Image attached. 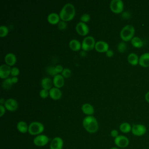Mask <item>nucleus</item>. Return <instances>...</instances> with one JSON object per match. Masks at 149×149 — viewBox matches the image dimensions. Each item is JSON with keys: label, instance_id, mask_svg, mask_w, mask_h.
Returning <instances> with one entry per match:
<instances>
[{"label": "nucleus", "instance_id": "40", "mask_svg": "<svg viewBox=\"0 0 149 149\" xmlns=\"http://www.w3.org/2000/svg\"><path fill=\"white\" fill-rule=\"evenodd\" d=\"M12 81L13 83H16L18 81V78L17 77V76L13 77L12 78Z\"/></svg>", "mask_w": 149, "mask_h": 149}, {"label": "nucleus", "instance_id": "19", "mask_svg": "<svg viewBox=\"0 0 149 149\" xmlns=\"http://www.w3.org/2000/svg\"><path fill=\"white\" fill-rule=\"evenodd\" d=\"M47 20L49 23L52 24H55L58 23L60 21V17L59 15L55 12H52L49 13L47 16Z\"/></svg>", "mask_w": 149, "mask_h": 149}, {"label": "nucleus", "instance_id": "4", "mask_svg": "<svg viewBox=\"0 0 149 149\" xmlns=\"http://www.w3.org/2000/svg\"><path fill=\"white\" fill-rule=\"evenodd\" d=\"M44 129L42 123L39 122H33L29 125V133L31 135H38L41 134Z\"/></svg>", "mask_w": 149, "mask_h": 149}, {"label": "nucleus", "instance_id": "17", "mask_svg": "<svg viewBox=\"0 0 149 149\" xmlns=\"http://www.w3.org/2000/svg\"><path fill=\"white\" fill-rule=\"evenodd\" d=\"M53 84L55 87L60 88L62 87L64 84V79L62 75L57 74L54 77L53 79Z\"/></svg>", "mask_w": 149, "mask_h": 149}, {"label": "nucleus", "instance_id": "8", "mask_svg": "<svg viewBox=\"0 0 149 149\" xmlns=\"http://www.w3.org/2000/svg\"><path fill=\"white\" fill-rule=\"evenodd\" d=\"M115 144L119 147L125 148L129 144V140L128 138L123 135H119L115 138Z\"/></svg>", "mask_w": 149, "mask_h": 149}, {"label": "nucleus", "instance_id": "15", "mask_svg": "<svg viewBox=\"0 0 149 149\" xmlns=\"http://www.w3.org/2000/svg\"><path fill=\"white\" fill-rule=\"evenodd\" d=\"M139 63L142 67H149V52L144 53L140 56Z\"/></svg>", "mask_w": 149, "mask_h": 149}, {"label": "nucleus", "instance_id": "1", "mask_svg": "<svg viewBox=\"0 0 149 149\" xmlns=\"http://www.w3.org/2000/svg\"><path fill=\"white\" fill-rule=\"evenodd\" d=\"M60 19L63 21H69L72 20L75 15V8L71 3H66L59 12Z\"/></svg>", "mask_w": 149, "mask_h": 149}, {"label": "nucleus", "instance_id": "35", "mask_svg": "<svg viewBox=\"0 0 149 149\" xmlns=\"http://www.w3.org/2000/svg\"><path fill=\"white\" fill-rule=\"evenodd\" d=\"M58 26L60 30H64L67 27V24L65 21L61 20L58 23Z\"/></svg>", "mask_w": 149, "mask_h": 149}, {"label": "nucleus", "instance_id": "2", "mask_svg": "<svg viewBox=\"0 0 149 149\" xmlns=\"http://www.w3.org/2000/svg\"><path fill=\"white\" fill-rule=\"evenodd\" d=\"M83 125L86 130L90 133H95L98 129V122L96 118L92 115H88L84 118Z\"/></svg>", "mask_w": 149, "mask_h": 149}, {"label": "nucleus", "instance_id": "6", "mask_svg": "<svg viewBox=\"0 0 149 149\" xmlns=\"http://www.w3.org/2000/svg\"><path fill=\"white\" fill-rule=\"evenodd\" d=\"M109 6L111 10L115 13H121L124 8L123 2L122 0H112Z\"/></svg>", "mask_w": 149, "mask_h": 149}, {"label": "nucleus", "instance_id": "37", "mask_svg": "<svg viewBox=\"0 0 149 149\" xmlns=\"http://www.w3.org/2000/svg\"><path fill=\"white\" fill-rule=\"evenodd\" d=\"M55 70H56V72L58 73H60V72H62V71L63 70V68L62 65H58L55 66Z\"/></svg>", "mask_w": 149, "mask_h": 149}, {"label": "nucleus", "instance_id": "44", "mask_svg": "<svg viewBox=\"0 0 149 149\" xmlns=\"http://www.w3.org/2000/svg\"><path fill=\"white\" fill-rule=\"evenodd\" d=\"M110 149H119V148H117V147H112V148H110Z\"/></svg>", "mask_w": 149, "mask_h": 149}, {"label": "nucleus", "instance_id": "32", "mask_svg": "<svg viewBox=\"0 0 149 149\" xmlns=\"http://www.w3.org/2000/svg\"><path fill=\"white\" fill-rule=\"evenodd\" d=\"M90 19V15L87 13H84L80 17V20L82 22H87Z\"/></svg>", "mask_w": 149, "mask_h": 149}, {"label": "nucleus", "instance_id": "39", "mask_svg": "<svg viewBox=\"0 0 149 149\" xmlns=\"http://www.w3.org/2000/svg\"><path fill=\"white\" fill-rule=\"evenodd\" d=\"M106 55L108 57H112L113 55V51L111 49H108L107 52H106Z\"/></svg>", "mask_w": 149, "mask_h": 149}, {"label": "nucleus", "instance_id": "26", "mask_svg": "<svg viewBox=\"0 0 149 149\" xmlns=\"http://www.w3.org/2000/svg\"><path fill=\"white\" fill-rule=\"evenodd\" d=\"M120 130L124 133H127L132 131V126L127 122H123L119 126Z\"/></svg>", "mask_w": 149, "mask_h": 149}, {"label": "nucleus", "instance_id": "24", "mask_svg": "<svg viewBox=\"0 0 149 149\" xmlns=\"http://www.w3.org/2000/svg\"><path fill=\"white\" fill-rule=\"evenodd\" d=\"M17 130L22 133H26L29 130V126L24 121H20L17 124Z\"/></svg>", "mask_w": 149, "mask_h": 149}, {"label": "nucleus", "instance_id": "36", "mask_svg": "<svg viewBox=\"0 0 149 149\" xmlns=\"http://www.w3.org/2000/svg\"><path fill=\"white\" fill-rule=\"evenodd\" d=\"M111 136L113 137H116L117 136H118V132L117 130L116 129H113L111 132Z\"/></svg>", "mask_w": 149, "mask_h": 149}, {"label": "nucleus", "instance_id": "23", "mask_svg": "<svg viewBox=\"0 0 149 149\" xmlns=\"http://www.w3.org/2000/svg\"><path fill=\"white\" fill-rule=\"evenodd\" d=\"M69 47L73 51H77L80 49L81 47V44L77 40L73 39L69 42Z\"/></svg>", "mask_w": 149, "mask_h": 149}, {"label": "nucleus", "instance_id": "27", "mask_svg": "<svg viewBox=\"0 0 149 149\" xmlns=\"http://www.w3.org/2000/svg\"><path fill=\"white\" fill-rule=\"evenodd\" d=\"M12 84H13V83L12 81V78H10V77H8L5 79L2 82V87L5 90L10 89Z\"/></svg>", "mask_w": 149, "mask_h": 149}, {"label": "nucleus", "instance_id": "41", "mask_svg": "<svg viewBox=\"0 0 149 149\" xmlns=\"http://www.w3.org/2000/svg\"><path fill=\"white\" fill-rule=\"evenodd\" d=\"M145 99L149 103V91H148L146 94V95H145Z\"/></svg>", "mask_w": 149, "mask_h": 149}, {"label": "nucleus", "instance_id": "22", "mask_svg": "<svg viewBox=\"0 0 149 149\" xmlns=\"http://www.w3.org/2000/svg\"><path fill=\"white\" fill-rule=\"evenodd\" d=\"M127 61L132 65H137L139 62V58L137 54L134 53H130L127 56Z\"/></svg>", "mask_w": 149, "mask_h": 149}, {"label": "nucleus", "instance_id": "18", "mask_svg": "<svg viewBox=\"0 0 149 149\" xmlns=\"http://www.w3.org/2000/svg\"><path fill=\"white\" fill-rule=\"evenodd\" d=\"M5 61L6 64L9 66H13L15 64L16 62V57L15 55L13 53H8L5 56Z\"/></svg>", "mask_w": 149, "mask_h": 149}, {"label": "nucleus", "instance_id": "20", "mask_svg": "<svg viewBox=\"0 0 149 149\" xmlns=\"http://www.w3.org/2000/svg\"><path fill=\"white\" fill-rule=\"evenodd\" d=\"M82 111L88 115H91L94 113V109L93 105L88 103H85L81 106Z\"/></svg>", "mask_w": 149, "mask_h": 149}, {"label": "nucleus", "instance_id": "38", "mask_svg": "<svg viewBox=\"0 0 149 149\" xmlns=\"http://www.w3.org/2000/svg\"><path fill=\"white\" fill-rule=\"evenodd\" d=\"M5 113V107L3 105H0V116H2Z\"/></svg>", "mask_w": 149, "mask_h": 149}, {"label": "nucleus", "instance_id": "11", "mask_svg": "<svg viewBox=\"0 0 149 149\" xmlns=\"http://www.w3.org/2000/svg\"><path fill=\"white\" fill-rule=\"evenodd\" d=\"M76 30L77 32L81 36H85L87 34L89 31L88 26L85 23L82 22H80L77 24L76 26Z\"/></svg>", "mask_w": 149, "mask_h": 149}, {"label": "nucleus", "instance_id": "29", "mask_svg": "<svg viewBox=\"0 0 149 149\" xmlns=\"http://www.w3.org/2000/svg\"><path fill=\"white\" fill-rule=\"evenodd\" d=\"M9 30L8 28L4 25L0 26V37H3L6 36L8 33Z\"/></svg>", "mask_w": 149, "mask_h": 149}, {"label": "nucleus", "instance_id": "42", "mask_svg": "<svg viewBox=\"0 0 149 149\" xmlns=\"http://www.w3.org/2000/svg\"><path fill=\"white\" fill-rule=\"evenodd\" d=\"M5 100L3 98H1V100H0V103H1V105H2L3 104H5Z\"/></svg>", "mask_w": 149, "mask_h": 149}, {"label": "nucleus", "instance_id": "30", "mask_svg": "<svg viewBox=\"0 0 149 149\" xmlns=\"http://www.w3.org/2000/svg\"><path fill=\"white\" fill-rule=\"evenodd\" d=\"M47 71L50 75H52L54 76L58 74V73L55 70V67H54V66L48 67L47 69Z\"/></svg>", "mask_w": 149, "mask_h": 149}, {"label": "nucleus", "instance_id": "33", "mask_svg": "<svg viewBox=\"0 0 149 149\" xmlns=\"http://www.w3.org/2000/svg\"><path fill=\"white\" fill-rule=\"evenodd\" d=\"M40 96L42 98H47L49 95V91L45 89H42L40 91Z\"/></svg>", "mask_w": 149, "mask_h": 149}, {"label": "nucleus", "instance_id": "16", "mask_svg": "<svg viewBox=\"0 0 149 149\" xmlns=\"http://www.w3.org/2000/svg\"><path fill=\"white\" fill-rule=\"evenodd\" d=\"M49 95L54 100H59L62 97V92L58 88L52 87L49 91Z\"/></svg>", "mask_w": 149, "mask_h": 149}, {"label": "nucleus", "instance_id": "13", "mask_svg": "<svg viewBox=\"0 0 149 149\" xmlns=\"http://www.w3.org/2000/svg\"><path fill=\"white\" fill-rule=\"evenodd\" d=\"M11 69L7 64H3L0 66V77L2 79H6L10 74Z\"/></svg>", "mask_w": 149, "mask_h": 149}, {"label": "nucleus", "instance_id": "25", "mask_svg": "<svg viewBox=\"0 0 149 149\" xmlns=\"http://www.w3.org/2000/svg\"><path fill=\"white\" fill-rule=\"evenodd\" d=\"M131 44L133 47L135 48H141L143 45V43L141 38H140L138 37H134L132 40H131Z\"/></svg>", "mask_w": 149, "mask_h": 149}, {"label": "nucleus", "instance_id": "12", "mask_svg": "<svg viewBox=\"0 0 149 149\" xmlns=\"http://www.w3.org/2000/svg\"><path fill=\"white\" fill-rule=\"evenodd\" d=\"M63 141L59 137H54L50 144V149H62Z\"/></svg>", "mask_w": 149, "mask_h": 149}, {"label": "nucleus", "instance_id": "3", "mask_svg": "<svg viewBox=\"0 0 149 149\" xmlns=\"http://www.w3.org/2000/svg\"><path fill=\"white\" fill-rule=\"evenodd\" d=\"M135 30L134 27L130 24L125 26L120 32V36L123 41H128L131 40L134 37Z\"/></svg>", "mask_w": 149, "mask_h": 149}, {"label": "nucleus", "instance_id": "9", "mask_svg": "<svg viewBox=\"0 0 149 149\" xmlns=\"http://www.w3.org/2000/svg\"><path fill=\"white\" fill-rule=\"evenodd\" d=\"M49 141V138L45 134H40L37 136L33 140L34 144L38 147L45 146Z\"/></svg>", "mask_w": 149, "mask_h": 149}, {"label": "nucleus", "instance_id": "7", "mask_svg": "<svg viewBox=\"0 0 149 149\" xmlns=\"http://www.w3.org/2000/svg\"><path fill=\"white\" fill-rule=\"evenodd\" d=\"M147 128L146 126L142 124H134L132 127V132L133 134L136 136H141L146 134Z\"/></svg>", "mask_w": 149, "mask_h": 149}, {"label": "nucleus", "instance_id": "10", "mask_svg": "<svg viewBox=\"0 0 149 149\" xmlns=\"http://www.w3.org/2000/svg\"><path fill=\"white\" fill-rule=\"evenodd\" d=\"M5 107L10 111H14L18 108L17 102L13 98H10L7 99L5 102Z\"/></svg>", "mask_w": 149, "mask_h": 149}, {"label": "nucleus", "instance_id": "34", "mask_svg": "<svg viewBox=\"0 0 149 149\" xmlns=\"http://www.w3.org/2000/svg\"><path fill=\"white\" fill-rule=\"evenodd\" d=\"M10 74H11L12 76H13V77L17 76L19 74V68H17V67L12 68L11 69Z\"/></svg>", "mask_w": 149, "mask_h": 149}, {"label": "nucleus", "instance_id": "14", "mask_svg": "<svg viewBox=\"0 0 149 149\" xmlns=\"http://www.w3.org/2000/svg\"><path fill=\"white\" fill-rule=\"evenodd\" d=\"M109 45L107 42L104 41H98L95 42V49L100 52H107L109 49Z\"/></svg>", "mask_w": 149, "mask_h": 149}, {"label": "nucleus", "instance_id": "43", "mask_svg": "<svg viewBox=\"0 0 149 149\" xmlns=\"http://www.w3.org/2000/svg\"><path fill=\"white\" fill-rule=\"evenodd\" d=\"M80 55H81V56H84L86 55L85 51H82L80 52Z\"/></svg>", "mask_w": 149, "mask_h": 149}, {"label": "nucleus", "instance_id": "31", "mask_svg": "<svg viewBox=\"0 0 149 149\" xmlns=\"http://www.w3.org/2000/svg\"><path fill=\"white\" fill-rule=\"evenodd\" d=\"M62 74L63 77L68 78L71 75V71L69 68H65V69H63V70L62 72Z\"/></svg>", "mask_w": 149, "mask_h": 149}, {"label": "nucleus", "instance_id": "28", "mask_svg": "<svg viewBox=\"0 0 149 149\" xmlns=\"http://www.w3.org/2000/svg\"><path fill=\"white\" fill-rule=\"evenodd\" d=\"M127 49V45L125 42H120L118 45V50L119 52H124Z\"/></svg>", "mask_w": 149, "mask_h": 149}, {"label": "nucleus", "instance_id": "21", "mask_svg": "<svg viewBox=\"0 0 149 149\" xmlns=\"http://www.w3.org/2000/svg\"><path fill=\"white\" fill-rule=\"evenodd\" d=\"M41 86L44 89L50 90L52 86V81L51 79L48 77H45L42 79L41 81Z\"/></svg>", "mask_w": 149, "mask_h": 149}, {"label": "nucleus", "instance_id": "5", "mask_svg": "<svg viewBox=\"0 0 149 149\" xmlns=\"http://www.w3.org/2000/svg\"><path fill=\"white\" fill-rule=\"evenodd\" d=\"M95 42L94 37L92 36H87L83 40L81 48L85 51H90L95 48Z\"/></svg>", "mask_w": 149, "mask_h": 149}]
</instances>
